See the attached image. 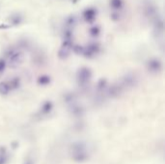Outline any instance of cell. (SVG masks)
<instances>
[{
  "label": "cell",
  "mask_w": 165,
  "mask_h": 164,
  "mask_svg": "<svg viewBox=\"0 0 165 164\" xmlns=\"http://www.w3.org/2000/svg\"><path fill=\"white\" fill-rule=\"evenodd\" d=\"M92 78V71L91 69L87 67H82L78 70V73H76V80L79 86L85 87L89 84Z\"/></svg>",
  "instance_id": "6da1fadb"
},
{
  "label": "cell",
  "mask_w": 165,
  "mask_h": 164,
  "mask_svg": "<svg viewBox=\"0 0 165 164\" xmlns=\"http://www.w3.org/2000/svg\"><path fill=\"white\" fill-rule=\"evenodd\" d=\"M24 60L23 53L19 50H12L8 55V65L11 68H18Z\"/></svg>",
  "instance_id": "7a4b0ae2"
},
{
  "label": "cell",
  "mask_w": 165,
  "mask_h": 164,
  "mask_svg": "<svg viewBox=\"0 0 165 164\" xmlns=\"http://www.w3.org/2000/svg\"><path fill=\"white\" fill-rule=\"evenodd\" d=\"M101 50V46L98 42H91L85 47H83L82 55L86 58H94L96 57Z\"/></svg>",
  "instance_id": "3957f363"
},
{
  "label": "cell",
  "mask_w": 165,
  "mask_h": 164,
  "mask_svg": "<svg viewBox=\"0 0 165 164\" xmlns=\"http://www.w3.org/2000/svg\"><path fill=\"white\" fill-rule=\"evenodd\" d=\"M72 47H73L72 40H63L61 47L58 51V57L60 59L68 58L71 51L72 50Z\"/></svg>",
  "instance_id": "277c9868"
},
{
  "label": "cell",
  "mask_w": 165,
  "mask_h": 164,
  "mask_svg": "<svg viewBox=\"0 0 165 164\" xmlns=\"http://www.w3.org/2000/svg\"><path fill=\"white\" fill-rule=\"evenodd\" d=\"M147 70L151 73H158L162 70V62L158 58H152L147 63Z\"/></svg>",
  "instance_id": "5b68a950"
},
{
  "label": "cell",
  "mask_w": 165,
  "mask_h": 164,
  "mask_svg": "<svg viewBox=\"0 0 165 164\" xmlns=\"http://www.w3.org/2000/svg\"><path fill=\"white\" fill-rule=\"evenodd\" d=\"M97 16H98V11L96 8H93V7L86 8L82 13L83 19L88 23H93L97 18Z\"/></svg>",
  "instance_id": "8992f818"
},
{
  "label": "cell",
  "mask_w": 165,
  "mask_h": 164,
  "mask_svg": "<svg viewBox=\"0 0 165 164\" xmlns=\"http://www.w3.org/2000/svg\"><path fill=\"white\" fill-rule=\"evenodd\" d=\"M124 0H109V6L114 11H121L124 8Z\"/></svg>",
  "instance_id": "52a82bcc"
},
{
  "label": "cell",
  "mask_w": 165,
  "mask_h": 164,
  "mask_svg": "<svg viewBox=\"0 0 165 164\" xmlns=\"http://www.w3.org/2000/svg\"><path fill=\"white\" fill-rule=\"evenodd\" d=\"M11 90V87L9 85V82L7 81H1L0 82V95H3L6 96L10 93Z\"/></svg>",
  "instance_id": "ba28073f"
},
{
  "label": "cell",
  "mask_w": 165,
  "mask_h": 164,
  "mask_svg": "<svg viewBox=\"0 0 165 164\" xmlns=\"http://www.w3.org/2000/svg\"><path fill=\"white\" fill-rule=\"evenodd\" d=\"M51 79L48 75H46V74H43V75H40L38 79H37V83L40 85V86H48L49 83H50Z\"/></svg>",
  "instance_id": "9c48e42d"
},
{
  "label": "cell",
  "mask_w": 165,
  "mask_h": 164,
  "mask_svg": "<svg viewBox=\"0 0 165 164\" xmlns=\"http://www.w3.org/2000/svg\"><path fill=\"white\" fill-rule=\"evenodd\" d=\"M136 78L133 74H128L126 76V78H124V86H133L135 85Z\"/></svg>",
  "instance_id": "30bf717a"
},
{
  "label": "cell",
  "mask_w": 165,
  "mask_h": 164,
  "mask_svg": "<svg viewBox=\"0 0 165 164\" xmlns=\"http://www.w3.org/2000/svg\"><path fill=\"white\" fill-rule=\"evenodd\" d=\"M89 34L91 37L93 38H98L101 34V28L98 25H93L90 29H89Z\"/></svg>",
  "instance_id": "8fae6325"
},
{
  "label": "cell",
  "mask_w": 165,
  "mask_h": 164,
  "mask_svg": "<svg viewBox=\"0 0 165 164\" xmlns=\"http://www.w3.org/2000/svg\"><path fill=\"white\" fill-rule=\"evenodd\" d=\"M52 107H53V105H52V103L50 102H46L42 106V112L43 114H48V113H49L51 111Z\"/></svg>",
  "instance_id": "7c38bea8"
},
{
  "label": "cell",
  "mask_w": 165,
  "mask_h": 164,
  "mask_svg": "<svg viewBox=\"0 0 165 164\" xmlns=\"http://www.w3.org/2000/svg\"><path fill=\"white\" fill-rule=\"evenodd\" d=\"M9 85H10V87H11V90L18 89V87H19V85H20V80H19V78H18V77L13 78L11 81H9Z\"/></svg>",
  "instance_id": "4fadbf2b"
},
{
  "label": "cell",
  "mask_w": 165,
  "mask_h": 164,
  "mask_svg": "<svg viewBox=\"0 0 165 164\" xmlns=\"http://www.w3.org/2000/svg\"><path fill=\"white\" fill-rule=\"evenodd\" d=\"M75 23H76V18H75L74 16L69 17L67 18V20H66V25H67V27L70 28V29H71L72 26H74Z\"/></svg>",
  "instance_id": "5bb4252c"
},
{
  "label": "cell",
  "mask_w": 165,
  "mask_h": 164,
  "mask_svg": "<svg viewBox=\"0 0 165 164\" xmlns=\"http://www.w3.org/2000/svg\"><path fill=\"white\" fill-rule=\"evenodd\" d=\"M106 86H107V81L105 79H101L100 81L98 82V90H100V91H102L106 88Z\"/></svg>",
  "instance_id": "9a60e30c"
},
{
  "label": "cell",
  "mask_w": 165,
  "mask_h": 164,
  "mask_svg": "<svg viewBox=\"0 0 165 164\" xmlns=\"http://www.w3.org/2000/svg\"><path fill=\"white\" fill-rule=\"evenodd\" d=\"M72 51H73L74 53H76V54H82V52H83V47H81V46H73L72 47Z\"/></svg>",
  "instance_id": "2e32d148"
},
{
  "label": "cell",
  "mask_w": 165,
  "mask_h": 164,
  "mask_svg": "<svg viewBox=\"0 0 165 164\" xmlns=\"http://www.w3.org/2000/svg\"><path fill=\"white\" fill-rule=\"evenodd\" d=\"M7 67V62L4 59H0V73H3Z\"/></svg>",
  "instance_id": "e0dca14e"
},
{
  "label": "cell",
  "mask_w": 165,
  "mask_h": 164,
  "mask_svg": "<svg viewBox=\"0 0 165 164\" xmlns=\"http://www.w3.org/2000/svg\"><path fill=\"white\" fill-rule=\"evenodd\" d=\"M146 12H147V16H153L155 15V13H156V10H155V8H153L152 6H148L147 7V9H146Z\"/></svg>",
  "instance_id": "ac0fdd59"
},
{
  "label": "cell",
  "mask_w": 165,
  "mask_h": 164,
  "mask_svg": "<svg viewBox=\"0 0 165 164\" xmlns=\"http://www.w3.org/2000/svg\"><path fill=\"white\" fill-rule=\"evenodd\" d=\"M20 21H21V19H20V17L18 16V17H12V22H13V24H19L20 23Z\"/></svg>",
  "instance_id": "d6986e66"
},
{
  "label": "cell",
  "mask_w": 165,
  "mask_h": 164,
  "mask_svg": "<svg viewBox=\"0 0 165 164\" xmlns=\"http://www.w3.org/2000/svg\"><path fill=\"white\" fill-rule=\"evenodd\" d=\"M120 16L117 14V13H114V14H112V16H111V18L113 19V20H118L120 17H119Z\"/></svg>",
  "instance_id": "ffe728a7"
},
{
  "label": "cell",
  "mask_w": 165,
  "mask_h": 164,
  "mask_svg": "<svg viewBox=\"0 0 165 164\" xmlns=\"http://www.w3.org/2000/svg\"><path fill=\"white\" fill-rule=\"evenodd\" d=\"M9 26L8 25H6V24H0V29H6V28H8Z\"/></svg>",
  "instance_id": "44dd1931"
}]
</instances>
